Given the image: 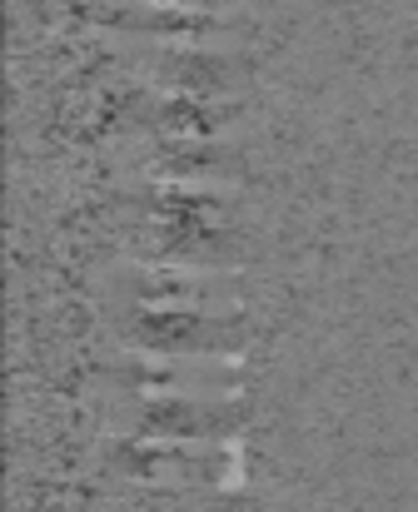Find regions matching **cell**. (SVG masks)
<instances>
[{"mask_svg":"<svg viewBox=\"0 0 418 512\" xmlns=\"http://www.w3.org/2000/svg\"><path fill=\"white\" fill-rule=\"evenodd\" d=\"M115 473H130L140 483H170V488H219L239 478V458L229 448H205V438L195 443H160V448H110L105 453Z\"/></svg>","mask_w":418,"mask_h":512,"instance_id":"2","label":"cell"},{"mask_svg":"<svg viewBox=\"0 0 418 512\" xmlns=\"http://www.w3.org/2000/svg\"><path fill=\"white\" fill-rule=\"evenodd\" d=\"M140 339L150 353H239V329L234 314L209 319V309H160L145 304L140 314L125 319V339Z\"/></svg>","mask_w":418,"mask_h":512,"instance_id":"3","label":"cell"},{"mask_svg":"<svg viewBox=\"0 0 418 512\" xmlns=\"http://www.w3.org/2000/svg\"><path fill=\"white\" fill-rule=\"evenodd\" d=\"M105 289L135 294L140 304L160 309H209V314H234L244 299V284L234 269H209V264H115Z\"/></svg>","mask_w":418,"mask_h":512,"instance_id":"1","label":"cell"},{"mask_svg":"<svg viewBox=\"0 0 418 512\" xmlns=\"http://www.w3.org/2000/svg\"><path fill=\"white\" fill-rule=\"evenodd\" d=\"M105 512H244V508H239V498L150 483V488L135 493V498H130V493H125V498H105Z\"/></svg>","mask_w":418,"mask_h":512,"instance_id":"6","label":"cell"},{"mask_svg":"<svg viewBox=\"0 0 418 512\" xmlns=\"http://www.w3.org/2000/svg\"><path fill=\"white\" fill-rule=\"evenodd\" d=\"M110 428H135L145 438H234L239 408L175 393V398H145L125 413H110Z\"/></svg>","mask_w":418,"mask_h":512,"instance_id":"4","label":"cell"},{"mask_svg":"<svg viewBox=\"0 0 418 512\" xmlns=\"http://www.w3.org/2000/svg\"><path fill=\"white\" fill-rule=\"evenodd\" d=\"M100 25L110 30H135V35H180V40H209L224 35L234 20L214 15V10H180L165 0H110L95 10Z\"/></svg>","mask_w":418,"mask_h":512,"instance_id":"5","label":"cell"}]
</instances>
